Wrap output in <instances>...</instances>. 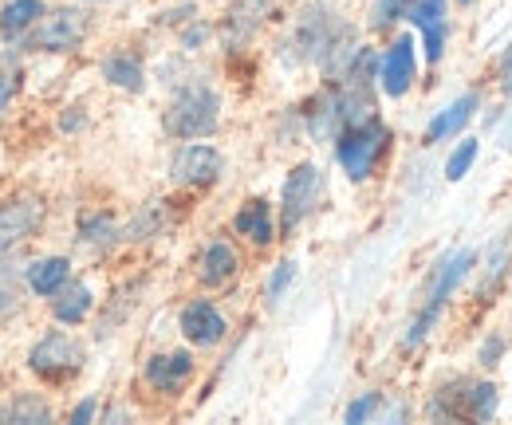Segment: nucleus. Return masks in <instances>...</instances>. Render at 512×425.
Returning <instances> with one entry per match:
<instances>
[{"mask_svg":"<svg viewBox=\"0 0 512 425\" xmlns=\"http://www.w3.org/2000/svg\"><path fill=\"white\" fill-rule=\"evenodd\" d=\"M103 75L115 83V87H123V91H142V63L134 60L130 52H115V56H107L103 60Z\"/></svg>","mask_w":512,"mask_h":425,"instance_id":"412c9836","label":"nucleus"},{"mask_svg":"<svg viewBox=\"0 0 512 425\" xmlns=\"http://www.w3.org/2000/svg\"><path fill=\"white\" fill-rule=\"evenodd\" d=\"M91 418H95V398H87V402H79V406L71 410V422L75 425L91 422Z\"/></svg>","mask_w":512,"mask_h":425,"instance_id":"473e14b6","label":"nucleus"},{"mask_svg":"<svg viewBox=\"0 0 512 425\" xmlns=\"http://www.w3.org/2000/svg\"><path fill=\"white\" fill-rule=\"evenodd\" d=\"M91 304H95L91 288H87V284H75V288L60 292V300H56V319H60V323H83Z\"/></svg>","mask_w":512,"mask_h":425,"instance_id":"4be33fe9","label":"nucleus"},{"mask_svg":"<svg viewBox=\"0 0 512 425\" xmlns=\"http://www.w3.org/2000/svg\"><path fill=\"white\" fill-rule=\"evenodd\" d=\"M320 193H323V174L312 162H304V166H296V170L288 174V182H284V201H280L284 233H292V229L316 209Z\"/></svg>","mask_w":512,"mask_h":425,"instance_id":"0eeeda50","label":"nucleus"},{"mask_svg":"<svg viewBox=\"0 0 512 425\" xmlns=\"http://www.w3.org/2000/svg\"><path fill=\"white\" fill-rule=\"evenodd\" d=\"M40 16H44V4H40V0H12V4H4V12H0V36H4V40H20Z\"/></svg>","mask_w":512,"mask_h":425,"instance_id":"f3484780","label":"nucleus"},{"mask_svg":"<svg viewBox=\"0 0 512 425\" xmlns=\"http://www.w3.org/2000/svg\"><path fill=\"white\" fill-rule=\"evenodd\" d=\"M233 272H237V252L225 241H213L205 248V256H201V280L209 288H217V284L233 280Z\"/></svg>","mask_w":512,"mask_h":425,"instance_id":"a211bd4d","label":"nucleus"},{"mask_svg":"<svg viewBox=\"0 0 512 425\" xmlns=\"http://www.w3.org/2000/svg\"><path fill=\"white\" fill-rule=\"evenodd\" d=\"M343 24H335L327 12L320 8H312L304 20H300V28H296V36H292V60L304 63V60H320L323 52H327V44L335 40V32H339Z\"/></svg>","mask_w":512,"mask_h":425,"instance_id":"1a4fd4ad","label":"nucleus"},{"mask_svg":"<svg viewBox=\"0 0 512 425\" xmlns=\"http://www.w3.org/2000/svg\"><path fill=\"white\" fill-rule=\"evenodd\" d=\"M386 142H390V130H386L375 115L363 122H355V126H347V130H339L335 158H339L343 174H347L351 182L371 178V170L379 166V158L386 154Z\"/></svg>","mask_w":512,"mask_h":425,"instance_id":"f03ea898","label":"nucleus"},{"mask_svg":"<svg viewBox=\"0 0 512 425\" xmlns=\"http://www.w3.org/2000/svg\"><path fill=\"white\" fill-rule=\"evenodd\" d=\"M182 331H186V339L197 343V347H213V343L225 339V315L213 304L197 300V304H190L182 311Z\"/></svg>","mask_w":512,"mask_h":425,"instance_id":"ddd939ff","label":"nucleus"},{"mask_svg":"<svg viewBox=\"0 0 512 425\" xmlns=\"http://www.w3.org/2000/svg\"><path fill=\"white\" fill-rule=\"evenodd\" d=\"M406 20H414L422 28L430 63L442 60V52H446V4L442 0H410Z\"/></svg>","mask_w":512,"mask_h":425,"instance_id":"9b49d317","label":"nucleus"},{"mask_svg":"<svg viewBox=\"0 0 512 425\" xmlns=\"http://www.w3.org/2000/svg\"><path fill=\"white\" fill-rule=\"evenodd\" d=\"M493 406H497V386H489V382H453L430 402V418H477V422H489Z\"/></svg>","mask_w":512,"mask_h":425,"instance_id":"39448f33","label":"nucleus"},{"mask_svg":"<svg viewBox=\"0 0 512 425\" xmlns=\"http://www.w3.org/2000/svg\"><path fill=\"white\" fill-rule=\"evenodd\" d=\"M473 158H477V142H473V138H465V142L453 150V158L446 162V178H449V182H461V178L469 174Z\"/></svg>","mask_w":512,"mask_h":425,"instance_id":"393cba45","label":"nucleus"},{"mask_svg":"<svg viewBox=\"0 0 512 425\" xmlns=\"http://www.w3.org/2000/svg\"><path fill=\"white\" fill-rule=\"evenodd\" d=\"M497 79H501V91H505V95H512V44L505 48L501 63H497Z\"/></svg>","mask_w":512,"mask_h":425,"instance_id":"7c9ffc66","label":"nucleus"},{"mask_svg":"<svg viewBox=\"0 0 512 425\" xmlns=\"http://www.w3.org/2000/svg\"><path fill=\"white\" fill-rule=\"evenodd\" d=\"M406 8H410V0H379L375 12H371V16H375L371 24H375V28H390L398 16H406Z\"/></svg>","mask_w":512,"mask_h":425,"instance_id":"a878e982","label":"nucleus"},{"mask_svg":"<svg viewBox=\"0 0 512 425\" xmlns=\"http://www.w3.org/2000/svg\"><path fill=\"white\" fill-rule=\"evenodd\" d=\"M264 12H268V0H237L233 4V12H229V44H241V40H249L256 32V24L264 20Z\"/></svg>","mask_w":512,"mask_h":425,"instance_id":"6ab92c4d","label":"nucleus"},{"mask_svg":"<svg viewBox=\"0 0 512 425\" xmlns=\"http://www.w3.org/2000/svg\"><path fill=\"white\" fill-rule=\"evenodd\" d=\"M28 366H32L40 378H48V382H64L71 374H79V366H83V347H79L71 335H64V331H52V335H44V339L32 347Z\"/></svg>","mask_w":512,"mask_h":425,"instance_id":"423d86ee","label":"nucleus"},{"mask_svg":"<svg viewBox=\"0 0 512 425\" xmlns=\"http://www.w3.org/2000/svg\"><path fill=\"white\" fill-rule=\"evenodd\" d=\"M477 91H469V95H461V99H453L446 111H438L434 122L426 126V142H442L449 134H457V130H465V122L473 119V111H477Z\"/></svg>","mask_w":512,"mask_h":425,"instance_id":"2eb2a0df","label":"nucleus"},{"mask_svg":"<svg viewBox=\"0 0 512 425\" xmlns=\"http://www.w3.org/2000/svg\"><path fill=\"white\" fill-rule=\"evenodd\" d=\"M79 237H83V244L107 248V244H115L119 229H115V221H111V217H83V225H79Z\"/></svg>","mask_w":512,"mask_h":425,"instance_id":"b1692460","label":"nucleus"},{"mask_svg":"<svg viewBox=\"0 0 512 425\" xmlns=\"http://www.w3.org/2000/svg\"><path fill=\"white\" fill-rule=\"evenodd\" d=\"M457 4H477V0H457Z\"/></svg>","mask_w":512,"mask_h":425,"instance_id":"f704fd0d","label":"nucleus"},{"mask_svg":"<svg viewBox=\"0 0 512 425\" xmlns=\"http://www.w3.org/2000/svg\"><path fill=\"white\" fill-rule=\"evenodd\" d=\"M52 418V410L40 402V398H32V394H24L16 406H8V410H0V422H24V425H44Z\"/></svg>","mask_w":512,"mask_h":425,"instance_id":"5701e85b","label":"nucleus"},{"mask_svg":"<svg viewBox=\"0 0 512 425\" xmlns=\"http://www.w3.org/2000/svg\"><path fill=\"white\" fill-rule=\"evenodd\" d=\"M292 276H296V264H292V260L276 264V272H272V280H268V300H272V304L284 296V288L292 284Z\"/></svg>","mask_w":512,"mask_h":425,"instance_id":"cd10ccee","label":"nucleus"},{"mask_svg":"<svg viewBox=\"0 0 512 425\" xmlns=\"http://www.w3.org/2000/svg\"><path fill=\"white\" fill-rule=\"evenodd\" d=\"M44 221V205L36 201H8L0 205V256L12 252L20 241H28Z\"/></svg>","mask_w":512,"mask_h":425,"instance_id":"9d476101","label":"nucleus"},{"mask_svg":"<svg viewBox=\"0 0 512 425\" xmlns=\"http://www.w3.org/2000/svg\"><path fill=\"white\" fill-rule=\"evenodd\" d=\"M501 351H505V343H501V339H489V343L481 347V366H497Z\"/></svg>","mask_w":512,"mask_h":425,"instance_id":"2f4dec72","label":"nucleus"},{"mask_svg":"<svg viewBox=\"0 0 512 425\" xmlns=\"http://www.w3.org/2000/svg\"><path fill=\"white\" fill-rule=\"evenodd\" d=\"M237 233L249 237L253 244H268L272 241V213H268V201H249L241 213H237Z\"/></svg>","mask_w":512,"mask_h":425,"instance_id":"aec40b11","label":"nucleus"},{"mask_svg":"<svg viewBox=\"0 0 512 425\" xmlns=\"http://www.w3.org/2000/svg\"><path fill=\"white\" fill-rule=\"evenodd\" d=\"M473 264H477V252H473V248H457V252H449L446 260L434 268V284H430V292H426L422 311L414 315V323H410V331H406V347H418V343L430 335V327L438 323L442 307L449 304V296L457 292V284L469 276Z\"/></svg>","mask_w":512,"mask_h":425,"instance_id":"f257e3e1","label":"nucleus"},{"mask_svg":"<svg viewBox=\"0 0 512 425\" xmlns=\"http://www.w3.org/2000/svg\"><path fill=\"white\" fill-rule=\"evenodd\" d=\"M67 276H71V264L64 256H48V260H36L28 268V284L36 296H60L67 288Z\"/></svg>","mask_w":512,"mask_h":425,"instance_id":"dca6fc26","label":"nucleus"},{"mask_svg":"<svg viewBox=\"0 0 512 425\" xmlns=\"http://www.w3.org/2000/svg\"><path fill=\"white\" fill-rule=\"evenodd\" d=\"M20 91V67L12 60H0V111L8 107V99Z\"/></svg>","mask_w":512,"mask_h":425,"instance_id":"bb28decb","label":"nucleus"},{"mask_svg":"<svg viewBox=\"0 0 512 425\" xmlns=\"http://www.w3.org/2000/svg\"><path fill=\"white\" fill-rule=\"evenodd\" d=\"M170 178L178 185H213L221 178V154L213 146H182L170 162Z\"/></svg>","mask_w":512,"mask_h":425,"instance_id":"6e6552de","label":"nucleus"},{"mask_svg":"<svg viewBox=\"0 0 512 425\" xmlns=\"http://www.w3.org/2000/svg\"><path fill=\"white\" fill-rule=\"evenodd\" d=\"M410 83H414V40L402 36L390 44L383 60V91L390 99H402L410 91Z\"/></svg>","mask_w":512,"mask_h":425,"instance_id":"f8f14e48","label":"nucleus"},{"mask_svg":"<svg viewBox=\"0 0 512 425\" xmlns=\"http://www.w3.org/2000/svg\"><path fill=\"white\" fill-rule=\"evenodd\" d=\"M190 374H193V359L186 351L154 355V359L146 363V382H150L154 390H162V394H178V390L190 382Z\"/></svg>","mask_w":512,"mask_h":425,"instance_id":"4468645a","label":"nucleus"},{"mask_svg":"<svg viewBox=\"0 0 512 425\" xmlns=\"http://www.w3.org/2000/svg\"><path fill=\"white\" fill-rule=\"evenodd\" d=\"M442 4H446V0H442Z\"/></svg>","mask_w":512,"mask_h":425,"instance_id":"c9c22d12","label":"nucleus"},{"mask_svg":"<svg viewBox=\"0 0 512 425\" xmlns=\"http://www.w3.org/2000/svg\"><path fill=\"white\" fill-rule=\"evenodd\" d=\"M87 36V12L79 8H56L36 20V28L24 36V48L32 52H75Z\"/></svg>","mask_w":512,"mask_h":425,"instance_id":"20e7f679","label":"nucleus"},{"mask_svg":"<svg viewBox=\"0 0 512 425\" xmlns=\"http://www.w3.org/2000/svg\"><path fill=\"white\" fill-rule=\"evenodd\" d=\"M379 402H383V394H363L359 402H351V406H347V422L351 425L367 422V418L379 410Z\"/></svg>","mask_w":512,"mask_h":425,"instance_id":"c85d7f7f","label":"nucleus"},{"mask_svg":"<svg viewBox=\"0 0 512 425\" xmlns=\"http://www.w3.org/2000/svg\"><path fill=\"white\" fill-rule=\"evenodd\" d=\"M205 36H209V32H205V24H193L190 32H186V36H182V44H186V48H197V44H201V40H205Z\"/></svg>","mask_w":512,"mask_h":425,"instance_id":"72a5a7b5","label":"nucleus"},{"mask_svg":"<svg viewBox=\"0 0 512 425\" xmlns=\"http://www.w3.org/2000/svg\"><path fill=\"white\" fill-rule=\"evenodd\" d=\"M217 119H221V99L213 95V87L190 83L174 95V103L166 111V130L174 138H205L217 130Z\"/></svg>","mask_w":512,"mask_h":425,"instance_id":"7ed1b4c3","label":"nucleus"},{"mask_svg":"<svg viewBox=\"0 0 512 425\" xmlns=\"http://www.w3.org/2000/svg\"><path fill=\"white\" fill-rule=\"evenodd\" d=\"M158 229V205H150L134 225H130V241H142V237H150Z\"/></svg>","mask_w":512,"mask_h":425,"instance_id":"c756f323","label":"nucleus"}]
</instances>
